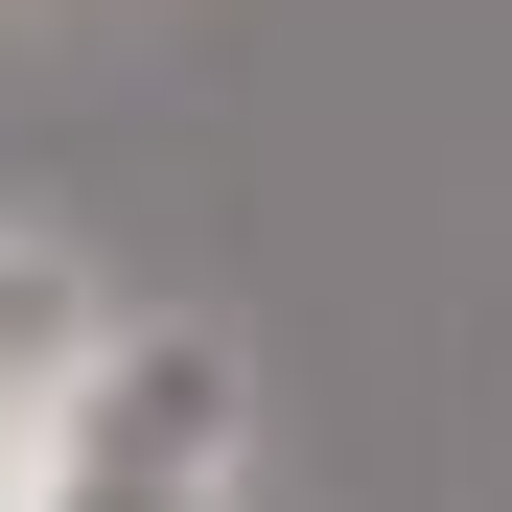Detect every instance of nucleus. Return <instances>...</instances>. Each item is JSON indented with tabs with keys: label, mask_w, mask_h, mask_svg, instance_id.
<instances>
[{
	"label": "nucleus",
	"mask_w": 512,
	"mask_h": 512,
	"mask_svg": "<svg viewBox=\"0 0 512 512\" xmlns=\"http://www.w3.org/2000/svg\"><path fill=\"white\" fill-rule=\"evenodd\" d=\"M24 512H256V350L210 303H117V350L70 373Z\"/></svg>",
	"instance_id": "f257e3e1"
},
{
	"label": "nucleus",
	"mask_w": 512,
	"mask_h": 512,
	"mask_svg": "<svg viewBox=\"0 0 512 512\" xmlns=\"http://www.w3.org/2000/svg\"><path fill=\"white\" fill-rule=\"evenodd\" d=\"M94 350H117V256H94V233H47V210H0V419L47 443Z\"/></svg>",
	"instance_id": "f03ea898"
},
{
	"label": "nucleus",
	"mask_w": 512,
	"mask_h": 512,
	"mask_svg": "<svg viewBox=\"0 0 512 512\" xmlns=\"http://www.w3.org/2000/svg\"><path fill=\"white\" fill-rule=\"evenodd\" d=\"M24 466H47V443H24V419H0V512H24Z\"/></svg>",
	"instance_id": "7ed1b4c3"
}]
</instances>
